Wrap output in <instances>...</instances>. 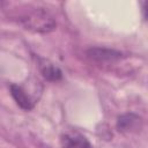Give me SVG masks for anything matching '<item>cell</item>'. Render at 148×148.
Listing matches in <instances>:
<instances>
[{
  "mask_svg": "<svg viewBox=\"0 0 148 148\" xmlns=\"http://www.w3.org/2000/svg\"><path fill=\"white\" fill-rule=\"evenodd\" d=\"M21 23L25 27V29L37 32H49L56 28L53 17L42 9H35L34 12L25 14L21 18Z\"/></svg>",
  "mask_w": 148,
  "mask_h": 148,
  "instance_id": "cell-1",
  "label": "cell"
},
{
  "mask_svg": "<svg viewBox=\"0 0 148 148\" xmlns=\"http://www.w3.org/2000/svg\"><path fill=\"white\" fill-rule=\"evenodd\" d=\"M62 148H92L90 141L79 132H66L60 136Z\"/></svg>",
  "mask_w": 148,
  "mask_h": 148,
  "instance_id": "cell-2",
  "label": "cell"
},
{
  "mask_svg": "<svg viewBox=\"0 0 148 148\" xmlns=\"http://www.w3.org/2000/svg\"><path fill=\"white\" fill-rule=\"evenodd\" d=\"M9 90H10V94H12L13 98L15 99L16 104H17L21 109H23V110H25V111H29V110L34 109L36 102H35V101L32 99V97L23 89V87L13 83V84L9 86Z\"/></svg>",
  "mask_w": 148,
  "mask_h": 148,
  "instance_id": "cell-3",
  "label": "cell"
},
{
  "mask_svg": "<svg viewBox=\"0 0 148 148\" xmlns=\"http://www.w3.org/2000/svg\"><path fill=\"white\" fill-rule=\"evenodd\" d=\"M88 56L91 59L98 60V61H110V60H117L121 57V53L116 50L110 49H101V47H94L88 51Z\"/></svg>",
  "mask_w": 148,
  "mask_h": 148,
  "instance_id": "cell-4",
  "label": "cell"
},
{
  "mask_svg": "<svg viewBox=\"0 0 148 148\" xmlns=\"http://www.w3.org/2000/svg\"><path fill=\"white\" fill-rule=\"evenodd\" d=\"M39 68L43 76L49 81H58L62 77V72L60 71V68L49 60L42 59L39 61Z\"/></svg>",
  "mask_w": 148,
  "mask_h": 148,
  "instance_id": "cell-5",
  "label": "cell"
},
{
  "mask_svg": "<svg viewBox=\"0 0 148 148\" xmlns=\"http://www.w3.org/2000/svg\"><path fill=\"white\" fill-rule=\"evenodd\" d=\"M140 123V117L134 113H126L118 118L117 121V128L120 132H126L135 128L138 124Z\"/></svg>",
  "mask_w": 148,
  "mask_h": 148,
  "instance_id": "cell-6",
  "label": "cell"
}]
</instances>
